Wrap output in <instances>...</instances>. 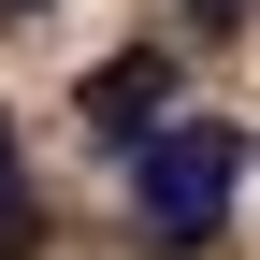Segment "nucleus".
<instances>
[{"mask_svg":"<svg viewBox=\"0 0 260 260\" xmlns=\"http://www.w3.org/2000/svg\"><path fill=\"white\" fill-rule=\"evenodd\" d=\"M159 102H174V58H159V44H130V58H102V73H87V130H102L116 159L159 145Z\"/></svg>","mask_w":260,"mask_h":260,"instance_id":"f03ea898","label":"nucleus"},{"mask_svg":"<svg viewBox=\"0 0 260 260\" xmlns=\"http://www.w3.org/2000/svg\"><path fill=\"white\" fill-rule=\"evenodd\" d=\"M0 15H44V0H0Z\"/></svg>","mask_w":260,"mask_h":260,"instance_id":"39448f33","label":"nucleus"},{"mask_svg":"<svg viewBox=\"0 0 260 260\" xmlns=\"http://www.w3.org/2000/svg\"><path fill=\"white\" fill-rule=\"evenodd\" d=\"M174 15H203V29H232V15H246V0H174Z\"/></svg>","mask_w":260,"mask_h":260,"instance_id":"20e7f679","label":"nucleus"},{"mask_svg":"<svg viewBox=\"0 0 260 260\" xmlns=\"http://www.w3.org/2000/svg\"><path fill=\"white\" fill-rule=\"evenodd\" d=\"M232 188H246V130L232 116H174L145 159H130V217H145V246H174V260L232 217Z\"/></svg>","mask_w":260,"mask_h":260,"instance_id":"f257e3e1","label":"nucleus"},{"mask_svg":"<svg viewBox=\"0 0 260 260\" xmlns=\"http://www.w3.org/2000/svg\"><path fill=\"white\" fill-rule=\"evenodd\" d=\"M44 246V203H29V174H15V116H0V260H29Z\"/></svg>","mask_w":260,"mask_h":260,"instance_id":"7ed1b4c3","label":"nucleus"}]
</instances>
